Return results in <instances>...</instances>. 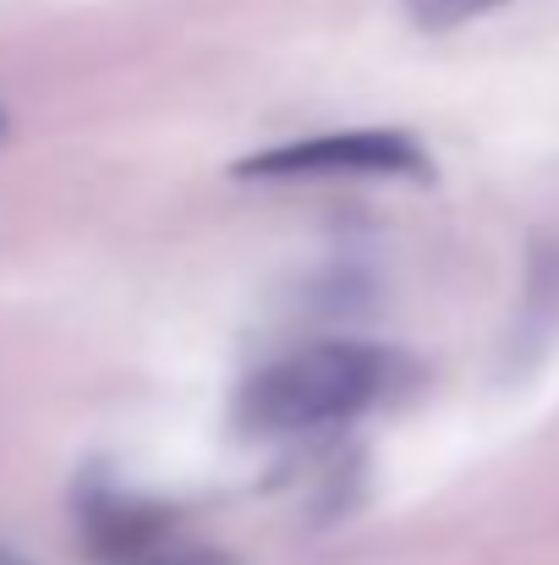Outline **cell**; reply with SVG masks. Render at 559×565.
Segmentation results:
<instances>
[{
    "label": "cell",
    "instance_id": "obj_5",
    "mask_svg": "<svg viewBox=\"0 0 559 565\" xmlns=\"http://www.w3.org/2000/svg\"><path fill=\"white\" fill-rule=\"evenodd\" d=\"M0 565H28V561H22L17 550H6V544H0Z\"/></svg>",
    "mask_w": 559,
    "mask_h": 565
},
{
    "label": "cell",
    "instance_id": "obj_3",
    "mask_svg": "<svg viewBox=\"0 0 559 565\" xmlns=\"http://www.w3.org/2000/svg\"><path fill=\"white\" fill-rule=\"evenodd\" d=\"M236 177L247 182H357V177H428V154L406 138V132H324V138H302L286 149H264L247 154L236 166Z\"/></svg>",
    "mask_w": 559,
    "mask_h": 565
},
{
    "label": "cell",
    "instance_id": "obj_1",
    "mask_svg": "<svg viewBox=\"0 0 559 565\" xmlns=\"http://www.w3.org/2000/svg\"><path fill=\"white\" fill-rule=\"evenodd\" d=\"M395 358L368 341H313L269 358L236 390V428L247 439H308L357 423L384 401Z\"/></svg>",
    "mask_w": 559,
    "mask_h": 565
},
{
    "label": "cell",
    "instance_id": "obj_2",
    "mask_svg": "<svg viewBox=\"0 0 559 565\" xmlns=\"http://www.w3.org/2000/svg\"><path fill=\"white\" fill-rule=\"evenodd\" d=\"M72 527H77V550L94 565H230L225 550L203 544L186 527L182 511L143 500L99 472L77 483Z\"/></svg>",
    "mask_w": 559,
    "mask_h": 565
},
{
    "label": "cell",
    "instance_id": "obj_6",
    "mask_svg": "<svg viewBox=\"0 0 559 565\" xmlns=\"http://www.w3.org/2000/svg\"><path fill=\"white\" fill-rule=\"evenodd\" d=\"M0 138H6V110H0Z\"/></svg>",
    "mask_w": 559,
    "mask_h": 565
},
{
    "label": "cell",
    "instance_id": "obj_4",
    "mask_svg": "<svg viewBox=\"0 0 559 565\" xmlns=\"http://www.w3.org/2000/svg\"><path fill=\"white\" fill-rule=\"evenodd\" d=\"M400 6L411 11L417 28H428V33H450V28H461V22H472V17L499 11L505 0H400Z\"/></svg>",
    "mask_w": 559,
    "mask_h": 565
}]
</instances>
